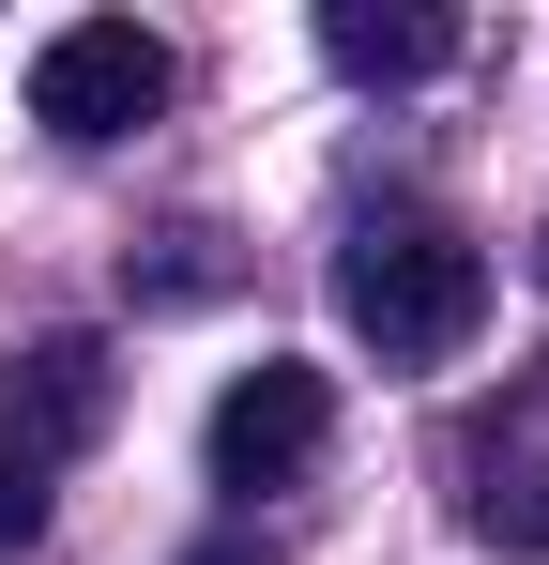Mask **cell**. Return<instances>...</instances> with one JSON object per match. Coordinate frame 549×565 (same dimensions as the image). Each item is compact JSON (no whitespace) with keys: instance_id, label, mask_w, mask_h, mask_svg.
<instances>
[{"instance_id":"cell-1","label":"cell","mask_w":549,"mask_h":565,"mask_svg":"<svg viewBox=\"0 0 549 565\" xmlns=\"http://www.w3.org/2000/svg\"><path fill=\"white\" fill-rule=\"evenodd\" d=\"M336 321H352L381 367H443V352H473V321H488V260L458 245L443 214H366L352 245H336Z\"/></svg>"},{"instance_id":"cell-2","label":"cell","mask_w":549,"mask_h":565,"mask_svg":"<svg viewBox=\"0 0 549 565\" xmlns=\"http://www.w3.org/2000/svg\"><path fill=\"white\" fill-rule=\"evenodd\" d=\"M153 107H169V46H153L138 15H77V31H46V46H31V122H46L62 153L138 138Z\"/></svg>"},{"instance_id":"cell-3","label":"cell","mask_w":549,"mask_h":565,"mask_svg":"<svg viewBox=\"0 0 549 565\" xmlns=\"http://www.w3.org/2000/svg\"><path fill=\"white\" fill-rule=\"evenodd\" d=\"M321 428H336V382L260 352V367L214 397V489H290V473L321 459Z\"/></svg>"},{"instance_id":"cell-4","label":"cell","mask_w":549,"mask_h":565,"mask_svg":"<svg viewBox=\"0 0 549 565\" xmlns=\"http://www.w3.org/2000/svg\"><path fill=\"white\" fill-rule=\"evenodd\" d=\"M92 428H107V337H31L15 367H0V459H77Z\"/></svg>"},{"instance_id":"cell-5","label":"cell","mask_w":549,"mask_h":565,"mask_svg":"<svg viewBox=\"0 0 549 565\" xmlns=\"http://www.w3.org/2000/svg\"><path fill=\"white\" fill-rule=\"evenodd\" d=\"M321 62H336V77H381V93H397V77H443L458 15L443 0H321Z\"/></svg>"},{"instance_id":"cell-6","label":"cell","mask_w":549,"mask_h":565,"mask_svg":"<svg viewBox=\"0 0 549 565\" xmlns=\"http://www.w3.org/2000/svg\"><path fill=\"white\" fill-rule=\"evenodd\" d=\"M0 535H15V551L46 535V473H31V459H0Z\"/></svg>"},{"instance_id":"cell-7","label":"cell","mask_w":549,"mask_h":565,"mask_svg":"<svg viewBox=\"0 0 549 565\" xmlns=\"http://www.w3.org/2000/svg\"><path fill=\"white\" fill-rule=\"evenodd\" d=\"M183 565H260V551H245V535H214V551H183Z\"/></svg>"},{"instance_id":"cell-8","label":"cell","mask_w":549,"mask_h":565,"mask_svg":"<svg viewBox=\"0 0 549 565\" xmlns=\"http://www.w3.org/2000/svg\"><path fill=\"white\" fill-rule=\"evenodd\" d=\"M535 276H549V230H535Z\"/></svg>"}]
</instances>
